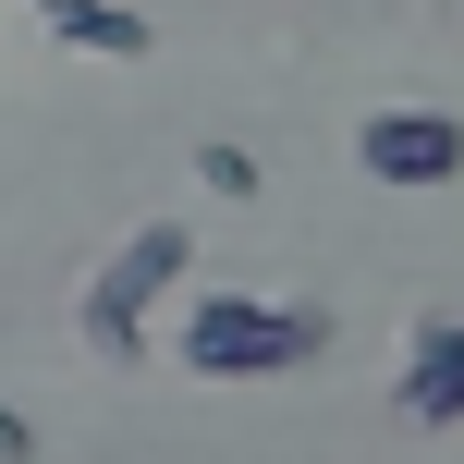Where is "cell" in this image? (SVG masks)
<instances>
[{"label": "cell", "instance_id": "cell-1", "mask_svg": "<svg viewBox=\"0 0 464 464\" xmlns=\"http://www.w3.org/2000/svg\"><path fill=\"white\" fill-rule=\"evenodd\" d=\"M330 343L318 305H256V294H196L184 305V367L196 379H281Z\"/></svg>", "mask_w": 464, "mask_h": 464}, {"label": "cell", "instance_id": "cell-2", "mask_svg": "<svg viewBox=\"0 0 464 464\" xmlns=\"http://www.w3.org/2000/svg\"><path fill=\"white\" fill-rule=\"evenodd\" d=\"M184 281V220H147V232H122V256L86 281V343L98 354H135V330H147V305Z\"/></svg>", "mask_w": 464, "mask_h": 464}, {"label": "cell", "instance_id": "cell-3", "mask_svg": "<svg viewBox=\"0 0 464 464\" xmlns=\"http://www.w3.org/2000/svg\"><path fill=\"white\" fill-rule=\"evenodd\" d=\"M354 160H367L379 184H452L464 171V122L452 111H367L354 122Z\"/></svg>", "mask_w": 464, "mask_h": 464}, {"label": "cell", "instance_id": "cell-4", "mask_svg": "<svg viewBox=\"0 0 464 464\" xmlns=\"http://www.w3.org/2000/svg\"><path fill=\"white\" fill-rule=\"evenodd\" d=\"M403 416L416 428H452L464 416V318H428L403 343Z\"/></svg>", "mask_w": 464, "mask_h": 464}, {"label": "cell", "instance_id": "cell-5", "mask_svg": "<svg viewBox=\"0 0 464 464\" xmlns=\"http://www.w3.org/2000/svg\"><path fill=\"white\" fill-rule=\"evenodd\" d=\"M49 37H62V49H98V62H147V13H122V0H73Z\"/></svg>", "mask_w": 464, "mask_h": 464}, {"label": "cell", "instance_id": "cell-6", "mask_svg": "<svg viewBox=\"0 0 464 464\" xmlns=\"http://www.w3.org/2000/svg\"><path fill=\"white\" fill-rule=\"evenodd\" d=\"M196 184H208V196H256V160H245V147H196Z\"/></svg>", "mask_w": 464, "mask_h": 464}, {"label": "cell", "instance_id": "cell-7", "mask_svg": "<svg viewBox=\"0 0 464 464\" xmlns=\"http://www.w3.org/2000/svg\"><path fill=\"white\" fill-rule=\"evenodd\" d=\"M24 452H37V428H24L13 403H0V464H24Z\"/></svg>", "mask_w": 464, "mask_h": 464}, {"label": "cell", "instance_id": "cell-8", "mask_svg": "<svg viewBox=\"0 0 464 464\" xmlns=\"http://www.w3.org/2000/svg\"><path fill=\"white\" fill-rule=\"evenodd\" d=\"M37 13H49V24H62V13H73V0H37Z\"/></svg>", "mask_w": 464, "mask_h": 464}]
</instances>
